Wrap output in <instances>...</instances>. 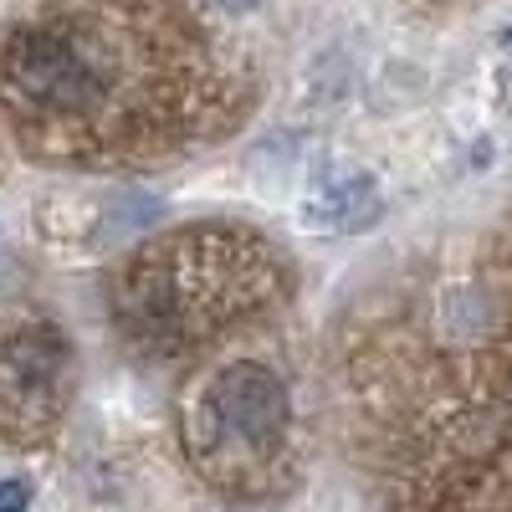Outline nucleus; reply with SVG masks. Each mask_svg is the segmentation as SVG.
<instances>
[{"label": "nucleus", "instance_id": "1", "mask_svg": "<svg viewBox=\"0 0 512 512\" xmlns=\"http://www.w3.org/2000/svg\"><path fill=\"white\" fill-rule=\"evenodd\" d=\"M205 451L226 461H262L287 436V390L256 364H236L210 379L200 405Z\"/></svg>", "mask_w": 512, "mask_h": 512}, {"label": "nucleus", "instance_id": "2", "mask_svg": "<svg viewBox=\"0 0 512 512\" xmlns=\"http://www.w3.org/2000/svg\"><path fill=\"white\" fill-rule=\"evenodd\" d=\"M67 390V344L52 323H11L0 333V425L52 420Z\"/></svg>", "mask_w": 512, "mask_h": 512}, {"label": "nucleus", "instance_id": "3", "mask_svg": "<svg viewBox=\"0 0 512 512\" xmlns=\"http://www.w3.org/2000/svg\"><path fill=\"white\" fill-rule=\"evenodd\" d=\"M374 190L364 180H344L338 190H328L323 200H313V210H333V216H323V226H359L374 216Z\"/></svg>", "mask_w": 512, "mask_h": 512}, {"label": "nucleus", "instance_id": "4", "mask_svg": "<svg viewBox=\"0 0 512 512\" xmlns=\"http://www.w3.org/2000/svg\"><path fill=\"white\" fill-rule=\"evenodd\" d=\"M31 502V487L26 482H0V512H21Z\"/></svg>", "mask_w": 512, "mask_h": 512}, {"label": "nucleus", "instance_id": "5", "mask_svg": "<svg viewBox=\"0 0 512 512\" xmlns=\"http://www.w3.org/2000/svg\"><path fill=\"white\" fill-rule=\"evenodd\" d=\"M216 6H226V11H251L256 0H216Z\"/></svg>", "mask_w": 512, "mask_h": 512}, {"label": "nucleus", "instance_id": "6", "mask_svg": "<svg viewBox=\"0 0 512 512\" xmlns=\"http://www.w3.org/2000/svg\"><path fill=\"white\" fill-rule=\"evenodd\" d=\"M507 52H512V31H507Z\"/></svg>", "mask_w": 512, "mask_h": 512}]
</instances>
